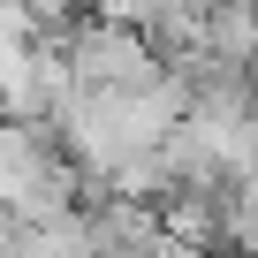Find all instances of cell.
I'll use <instances>...</instances> for the list:
<instances>
[{"instance_id": "6da1fadb", "label": "cell", "mask_w": 258, "mask_h": 258, "mask_svg": "<svg viewBox=\"0 0 258 258\" xmlns=\"http://www.w3.org/2000/svg\"><path fill=\"white\" fill-rule=\"evenodd\" d=\"M69 61V76L84 84V91H145L167 61H160V46L137 31V23H91V31H76V46L61 53Z\"/></svg>"}, {"instance_id": "7a4b0ae2", "label": "cell", "mask_w": 258, "mask_h": 258, "mask_svg": "<svg viewBox=\"0 0 258 258\" xmlns=\"http://www.w3.org/2000/svg\"><path fill=\"white\" fill-rule=\"evenodd\" d=\"M91 213V258H145L160 243V205H137V198H99L84 205Z\"/></svg>"}, {"instance_id": "3957f363", "label": "cell", "mask_w": 258, "mask_h": 258, "mask_svg": "<svg viewBox=\"0 0 258 258\" xmlns=\"http://www.w3.org/2000/svg\"><path fill=\"white\" fill-rule=\"evenodd\" d=\"M145 258H213V250H205V243H182V235H167V228H160V243H152Z\"/></svg>"}, {"instance_id": "277c9868", "label": "cell", "mask_w": 258, "mask_h": 258, "mask_svg": "<svg viewBox=\"0 0 258 258\" xmlns=\"http://www.w3.org/2000/svg\"><path fill=\"white\" fill-rule=\"evenodd\" d=\"M250 121H258V69H250Z\"/></svg>"}, {"instance_id": "5b68a950", "label": "cell", "mask_w": 258, "mask_h": 258, "mask_svg": "<svg viewBox=\"0 0 258 258\" xmlns=\"http://www.w3.org/2000/svg\"><path fill=\"white\" fill-rule=\"evenodd\" d=\"M250 16H258V0H250ZM250 69H258V61H250Z\"/></svg>"}]
</instances>
